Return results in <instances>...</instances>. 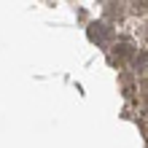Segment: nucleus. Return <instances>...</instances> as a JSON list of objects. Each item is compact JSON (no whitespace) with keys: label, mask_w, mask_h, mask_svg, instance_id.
Wrapping results in <instances>:
<instances>
[{"label":"nucleus","mask_w":148,"mask_h":148,"mask_svg":"<svg viewBox=\"0 0 148 148\" xmlns=\"http://www.w3.org/2000/svg\"><path fill=\"white\" fill-rule=\"evenodd\" d=\"M135 8H148V0H132Z\"/></svg>","instance_id":"f257e3e1"},{"label":"nucleus","mask_w":148,"mask_h":148,"mask_svg":"<svg viewBox=\"0 0 148 148\" xmlns=\"http://www.w3.org/2000/svg\"><path fill=\"white\" fill-rule=\"evenodd\" d=\"M143 102H145V105H148V81L143 84Z\"/></svg>","instance_id":"f03ea898"},{"label":"nucleus","mask_w":148,"mask_h":148,"mask_svg":"<svg viewBox=\"0 0 148 148\" xmlns=\"http://www.w3.org/2000/svg\"><path fill=\"white\" fill-rule=\"evenodd\" d=\"M145 35H148V30H145Z\"/></svg>","instance_id":"7ed1b4c3"}]
</instances>
